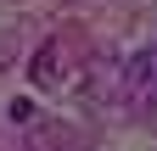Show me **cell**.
Listing matches in <instances>:
<instances>
[{
	"label": "cell",
	"instance_id": "1",
	"mask_svg": "<svg viewBox=\"0 0 157 151\" xmlns=\"http://www.w3.org/2000/svg\"><path fill=\"white\" fill-rule=\"evenodd\" d=\"M124 101L135 112H151L157 106V45L135 50L129 62H124Z\"/></svg>",
	"mask_w": 157,
	"mask_h": 151
},
{
	"label": "cell",
	"instance_id": "2",
	"mask_svg": "<svg viewBox=\"0 0 157 151\" xmlns=\"http://www.w3.org/2000/svg\"><path fill=\"white\" fill-rule=\"evenodd\" d=\"M28 79H34L39 90H62V79H67V73H62V39H45V45L34 50Z\"/></svg>",
	"mask_w": 157,
	"mask_h": 151
},
{
	"label": "cell",
	"instance_id": "3",
	"mask_svg": "<svg viewBox=\"0 0 157 151\" xmlns=\"http://www.w3.org/2000/svg\"><path fill=\"white\" fill-rule=\"evenodd\" d=\"M6 118H11L17 129H28V123H34V101H11V106H6Z\"/></svg>",
	"mask_w": 157,
	"mask_h": 151
}]
</instances>
